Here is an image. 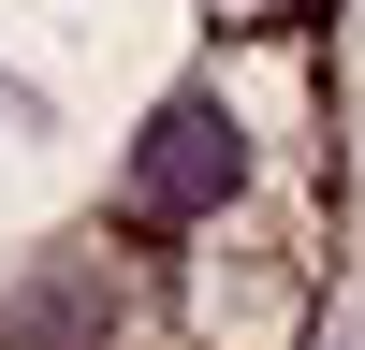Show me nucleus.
Listing matches in <instances>:
<instances>
[{"label": "nucleus", "instance_id": "nucleus-1", "mask_svg": "<svg viewBox=\"0 0 365 350\" xmlns=\"http://www.w3.org/2000/svg\"><path fill=\"white\" fill-rule=\"evenodd\" d=\"M234 161H249L234 117L220 102H175V117H146V146H132V204L146 219H205V204L234 190Z\"/></svg>", "mask_w": 365, "mask_h": 350}, {"label": "nucleus", "instance_id": "nucleus-2", "mask_svg": "<svg viewBox=\"0 0 365 350\" xmlns=\"http://www.w3.org/2000/svg\"><path fill=\"white\" fill-rule=\"evenodd\" d=\"M220 15H263V0H220Z\"/></svg>", "mask_w": 365, "mask_h": 350}]
</instances>
